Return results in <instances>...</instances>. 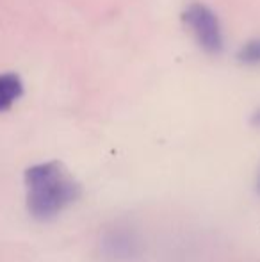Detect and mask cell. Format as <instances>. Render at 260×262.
<instances>
[{"label": "cell", "instance_id": "8992f818", "mask_svg": "<svg viewBox=\"0 0 260 262\" xmlns=\"http://www.w3.org/2000/svg\"><path fill=\"white\" fill-rule=\"evenodd\" d=\"M251 125L253 127H257V128H260V107L257 111H255L253 114H251Z\"/></svg>", "mask_w": 260, "mask_h": 262}, {"label": "cell", "instance_id": "52a82bcc", "mask_svg": "<svg viewBox=\"0 0 260 262\" xmlns=\"http://www.w3.org/2000/svg\"><path fill=\"white\" fill-rule=\"evenodd\" d=\"M257 189L260 191V173H258V182H257Z\"/></svg>", "mask_w": 260, "mask_h": 262}, {"label": "cell", "instance_id": "3957f363", "mask_svg": "<svg viewBox=\"0 0 260 262\" xmlns=\"http://www.w3.org/2000/svg\"><path fill=\"white\" fill-rule=\"evenodd\" d=\"M100 253L109 262H134L143 253V241L135 230L116 225L102 234Z\"/></svg>", "mask_w": 260, "mask_h": 262}, {"label": "cell", "instance_id": "6da1fadb", "mask_svg": "<svg viewBox=\"0 0 260 262\" xmlns=\"http://www.w3.org/2000/svg\"><path fill=\"white\" fill-rule=\"evenodd\" d=\"M27 209L38 221H49L75 204L80 196L77 180L57 161H46L25 169Z\"/></svg>", "mask_w": 260, "mask_h": 262}, {"label": "cell", "instance_id": "277c9868", "mask_svg": "<svg viewBox=\"0 0 260 262\" xmlns=\"http://www.w3.org/2000/svg\"><path fill=\"white\" fill-rule=\"evenodd\" d=\"M23 95V82L16 73H0V113L9 111Z\"/></svg>", "mask_w": 260, "mask_h": 262}, {"label": "cell", "instance_id": "7a4b0ae2", "mask_svg": "<svg viewBox=\"0 0 260 262\" xmlns=\"http://www.w3.org/2000/svg\"><path fill=\"white\" fill-rule=\"evenodd\" d=\"M182 20L195 36L198 45L207 54H221L225 49V36L219 24V18L208 6L193 2L185 7Z\"/></svg>", "mask_w": 260, "mask_h": 262}, {"label": "cell", "instance_id": "5b68a950", "mask_svg": "<svg viewBox=\"0 0 260 262\" xmlns=\"http://www.w3.org/2000/svg\"><path fill=\"white\" fill-rule=\"evenodd\" d=\"M237 61L246 66H260V38L244 43L237 52Z\"/></svg>", "mask_w": 260, "mask_h": 262}]
</instances>
